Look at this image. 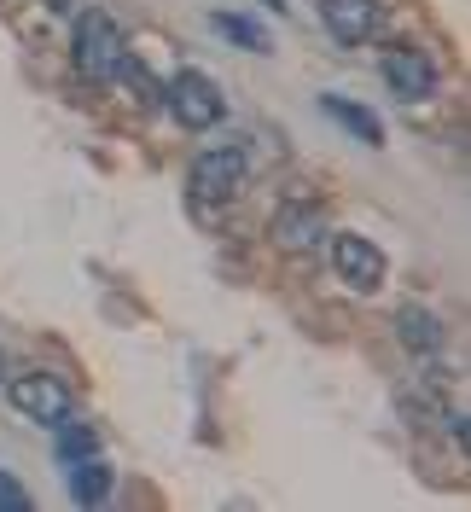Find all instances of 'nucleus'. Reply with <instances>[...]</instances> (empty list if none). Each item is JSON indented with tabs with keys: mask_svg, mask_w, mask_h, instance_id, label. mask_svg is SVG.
Masks as SVG:
<instances>
[{
	"mask_svg": "<svg viewBox=\"0 0 471 512\" xmlns=\"http://www.w3.org/2000/svg\"><path fill=\"white\" fill-rule=\"evenodd\" d=\"M163 105H169V117L181 128H192V134H204V128H216L221 117H227V94H221L204 70H175V76L163 82Z\"/></svg>",
	"mask_w": 471,
	"mask_h": 512,
	"instance_id": "f257e3e1",
	"label": "nucleus"
},
{
	"mask_svg": "<svg viewBox=\"0 0 471 512\" xmlns=\"http://www.w3.org/2000/svg\"><path fill=\"white\" fill-rule=\"evenodd\" d=\"M128 41L117 30V18H105V12H82L76 18V35H70V59L76 70L88 76V82H105V76H117V64H123Z\"/></svg>",
	"mask_w": 471,
	"mask_h": 512,
	"instance_id": "f03ea898",
	"label": "nucleus"
},
{
	"mask_svg": "<svg viewBox=\"0 0 471 512\" xmlns=\"http://www.w3.org/2000/svg\"><path fill=\"white\" fill-rule=\"evenodd\" d=\"M245 187V152L239 146H210L192 158V175H187V192L198 210H216V204H233Z\"/></svg>",
	"mask_w": 471,
	"mask_h": 512,
	"instance_id": "7ed1b4c3",
	"label": "nucleus"
},
{
	"mask_svg": "<svg viewBox=\"0 0 471 512\" xmlns=\"http://www.w3.org/2000/svg\"><path fill=\"white\" fill-rule=\"evenodd\" d=\"M6 396H12V408L35 425H59L76 402H70V384L53 379V373H18V379L6 384Z\"/></svg>",
	"mask_w": 471,
	"mask_h": 512,
	"instance_id": "20e7f679",
	"label": "nucleus"
},
{
	"mask_svg": "<svg viewBox=\"0 0 471 512\" xmlns=\"http://www.w3.org/2000/svg\"><path fill=\"white\" fill-rule=\"evenodd\" d=\"M332 268H338V280L355 286V291H378L384 274H390L384 251H378L373 239H361V233H332Z\"/></svg>",
	"mask_w": 471,
	"mask_h": 512,
	"instance_id": "39448f33",
	"label": "nucleus"
},
{
	"mask_svg": "<svg viewBox=\"0 0 471 512\" xmlns=\"http://www.w3.org/2000/svg\"><path fill=\"white\" fill-rule=\"evenodd\" d=\"M384 82L396 88V99L419 105V99L437 94V64L425 59V53H413V47H390L384 53Z\"/></svg>",
	"mask_w": 471,
	"mask_h": 512,
	"instance_id": "423d86ee",
	"label": "nucleus"
},
{
	"mask_svg": "<svg viewBox=\"0 0 471 512\" xmlns=\"http://www.w3.org/2000/svg\"><path fill=\"white\" fill-rule=\"evenodd\" d=\"M320 18H326V30L338 35V41H367L378 35L384 24V0H320Z\"/></svg>",
	"mask_w": 471,
	"mask_h": 512,
	"instance_id": "0eeeda50",
	"label": "nucleus"
},
{
	"mask_svg": "<svg viewBox=\"0 0 471 512\" xmlns=\"http://www.w3.org/2000/svg\"><path fill=\"white\" fill-rule=\"evenodd\" d=\"M274 239H280L285 251H314V245L326 239V216H320V204H280V216H274Z\"/></svg>",
	"mask_w": 471,
	"mask_h": 512,
	"instance_id": "6e6552de",
	"label": "nucleus"
},
{
	"mask_svg": "<svg viewBox=\"0 0 471 512\" xmlns=\"http://www.w3.org/2000/svg\"><path fill=\"white\" fill-rule=\"evenodd\" d=\"M320 111H326L332 123H344L355 140H367V146H384V123H378L367 105H349L344 94H320Z\"/></svg>",
	"mask_w": 471,
	"mask_h": 512,
	"instance_id": "1a4fd4ad",
	"label": "nucleus"
},
{
	"mask_svg": "<svg viewBox=\"0 0 471 512\" xmlns=\"http://www.w3.org/2000/svg\"><path fill=\"white\" fill-rule=\"evenodd\" d=\"M105 495H111V466L94 460V454L88 460H70V501L76 507H99Z\"/></svg>",
	"mask_w": 471,
	"mask_h": 512,
	"instance_id": "9d476101",
	"label": "nucleus"
},
{
	"mask_svg": "<svg viewBox=\"0 0 471 512\" xmlns=\"http://www.w3.org/2000/svg\"><path fill=\"white\" fill-rule=\"evenodd\" d=\"M396 332H402V344H408L413 355H437L442 350V326H437V315H431V309H402V315H396Z\"/></svg>",
	"mask_w": 471,
	"mask_h": 512,
	"instance_id": "9b49d317",
	"label": "nucleus"
},
{
	"mask_svg": "<svg viewBox=\"0 0 471 512\" xmlns=\"http://www.w3.org/2000/svg\"><path fill=\"white\" fill-rule=\"evenodd\" d=\"M210 30L227 35V41H239L245 53H262V47H268V30H262L256 18H239V12H216V18H210Z\"/></svg>",
	"mask_w": 471,
	"mask_h": 512,
	"instance_id": "f8f14e48",
	"label": "nucleus"
},
{
	"mask_svg": "<svg viewBox=\"0 0 471 512\" xmlns=\"http://www.w3.org/2000/svg\"><path fill=\"white\" fill-rule=\"evenodd\" d=\"M53 431H59V454H64V460H88V454H99L94 425H76V419L64 414L59 425H53Z\"/></svg>",
	"mask_w": 471,
	"mask_h": 512,
	"instance_id": "ddd939ff",
	"label": "nucleus"
}]
</instances>
